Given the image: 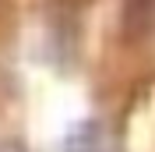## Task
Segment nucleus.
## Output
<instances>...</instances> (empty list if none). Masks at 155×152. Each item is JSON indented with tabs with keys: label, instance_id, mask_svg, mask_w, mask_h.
Segmentation results:
<instances>
[{
	"label": "nucleus",
	"instance_id": "obj_1",
	"mask_svg": "<svg viewBox=\"0 0 155 152\" xmlns=\"http://www.w3.org/2000/svg\"><path fill=\"white\" fill-rule=\"evenodd\" d=\"M64 152H120L109 131L99 120H81L74 124L64 138Z\"/></svg>",
	"mask_w": 155,
	"mask_h": 152
},
{
	"label": "nucleus",
	"instance_id": "obj_2",
	"mask_svg": "<svg viewBox=\"0 0 155 152\" xmlns=\"http://www.w3.org/2000/svg\"><path fill=\"white\" fill-rule=\"evenodd\" d=\"M155 21V0H124V25L127 32H145Z\"/></svg>",
	"mask_w": 155,
	"mask_h": 152
},
{
	"label": "nucleus",
	"instance_id": "obj_3",
	"mask_svg": "<svg viewBox=\"0 0 155 152\" xmlns=\"http://www.w3.org/2000/svg\"><path fill=\"white\" fill-rule=\"evenodd\" d=\"M0 152H25V149H21V145H14V142H4V145H0Z\"/></svg>",
	"mask_w": 155,
	"mask_h": 152
}]
</instances>
